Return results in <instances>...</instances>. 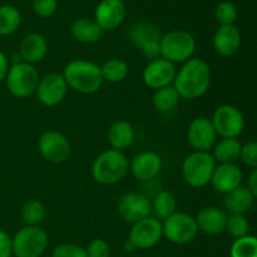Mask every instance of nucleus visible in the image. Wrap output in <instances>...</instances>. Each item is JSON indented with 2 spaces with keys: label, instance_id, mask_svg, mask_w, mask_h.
Returning a JSON list of instances; mask_svg holds the SVG:
<instances>
[{
  "label": "nucleus",
  "instance_id": "nucleus-6",
  "mask_svg": "<svg viewBox=\"0 0 257 257\" xmlns=\"http://www.w3.org/2000/svg\"><path fill=\"white\" fill-rule=\"evenodd\" d=\"M39 73L29 63H15L8 70L7 87L9 92L17 98H28L37 92L39 84Z\"/></svg>",
  "mask_w": 257,
  "mask_h": 257
},
{
  "label": "nucleus",
  "instance_id": "nucleus-9",
  "mask_svg": "<svg viewBox=\"0 0 257 257\" xmlns=\"http://www.w3.org/2000/svg\"><path fill=\"white\" fill-rule=\"evenodd\" d=\"M213 128L222 138H237L245 128V118L235 105L225 104L218 107L212 115Z\"/></svg>",
  "mask_w": 257,
  "mask_h": 257
},
{
  "label": "nucleus",
  "instance_id": "nucleus-18",
  "mask_svg": "<svg viewBox=\"0 0 257 257\" xmlns=\"http://www.w3.org/2000/svg\"><path fill=\"white\" fill-rule=\"evenodd\" d=\"M242 182V171L236 163H225L216 166L213 171L211 185L217 192L228 193L240 187Z\"/></svg>",
  "mask_w": 257,
  "mask_h": 257
},
{
  "label": "nucleus",
  "instance_id": "nucleus-30",
  "mask_svg": "<svg viewBox=\"0 0 257 257\" xmlns=\"http://www.w3.org/2000/svg\"><path fill=\"white\" fill-rule=\"evenodd\" d=\"M176 208H177V201L175 196L168 191H161L153 200L152 210L161 220H166L172 216L176 212Z\"/></svg>",
  "mask_w": 257,
  "mask_h": 257
},
{
  "label": "nucleus",
  "instance_id": "nucleus-16",
  "mask_svg": "<svg viewBox=\"0 0 257 257\" xmlns=\"http://www.w3.org/2000/svg\"><path fill=\"white\" fill-rule=\"evenodd\" d=\"M127 9L122 0H102L95 8L94 20L102 30H114L124 22Z\"/></svg>",
  "mask_w": 257,
  "mask_h": 257
},
{
  "label": "nucleus",
  "instance_id": "nucleus-12",
  "mask_svg": "<svg viewBox=\"0 0 257 257\" xmlns=\"http://www.w3.org/2000/svg\"><path fill=\"white\" fill-rule=\"evenodd\" d=\"M68 88L69 87L62 74L50 73L39 80L35 93L42 104L47 107H54L62 103L67 97Z\"/></svg>",
  "mask_w": 257,
  "mask_h": 257
},
{
  "label": "nucleus",
  "instance_id": "nucleus-20",
  "mask_svg": "<svg viewBox=\"0 0 257 257\" xmlns=\"http://www.w3.org/2000/svg\"><path fill=\"white\" fill-rule=\"evenodd\" d=\"M241 34L235 25L220 27L213 37V48L222 57H231L240 49Z\"/></svg>",
  "mask_w": 257,
  "mask_h": 257
},
{
  "label": "nucleus",
  "instance_id": "nucleus-23",
  "mask_svg": "<svg viewBox=\"0 0 257 257\" xmlns=\"http://www.w3.org/2000/svg\"><path fill=\"white\" fill-rule=\"evenodd\" d=\"M70 33L73 37L80 43L92 44L97 43L103 34V30L99 25L95 23L94 19H87L80 18L74 20L70 25Z\"/></svg>",
  "mask_w": 257,
  "mask_h": 257
},
{
  "label": "nucleus",
  "instance_id": "nucleus-2",
  "mask_svg": "<svg viewBox=\"0 0 257 257\" xmlns=\"http://www.w3.org/2000/svg\"><path fill=\"white\" fill-rule=\"evenodd\" d=\"M68 87L83 94H92L103 83L100 67L88 60L77 59L68 63L63 73Z\"/></svg>",
  "mask_w": 257,
  "mask_h": 257
},
{
  "label": "nucleus",
  "instance_id": "nucleus-32",
  "mask_svg": "<svg viewBox=\"0 0 257 257\" xmlns=\"http://www.w3.org/2000/svg\"><path fill=\"white\" fill-rule=\"evenodd\" d=\"M45 217V207L40 201L32 200L24 205L22 218L27 226H38Z\"/></svg>",
  "mask_w": 257,
  "mask_h": 257
},
{
  "label": "nucleus",
  "instance_id": "nucleus-27",
  "mask_svg": "<svg viewBox=\"0 0 257 257\" xmlns=\"http://www.w3.org/2000/svg\"><path fill=\"white\" fill-rule=\"evenodd\" d=\"M180 94L175 89L173 85L163 87L161 89L156 90L153 95V107L160 112H171L175 109L180 103Z\"/></svg>",
  "mask_w": 257,
  "mask_h": 257
},
{
  "label": "nucleus",
  "instance_id": "nucleus-34",
  "mask_svg": "<svg viewBox=\"0 0 257 257\" xmlns=\"http://www.w3.org/2000/svg\"><path fill=\"white\" fill-rule=\"evenodd\" d=\"M216 19L220 23L221 27L225 25H233L237 19V9L231 2H222L216 8Z\"/></svg>",
  "mask_w": 257,
  "mask_h": 257
},
{
  "label": "nucleus",
  "instance_id": "nucleus-14",
  "mask_svg": "<svg viewBox=\"0 0 257 257\" xmlns=\"http://www.w3.org/2000/svg\"><path fill=\"white\" fill-rule=\"evenodd\" d=\"M118 213L124 221L136 223L141 220L150 217L152 212V205L146 196L141 193L130 192L120 197L117 206Z\"/></svg>",
  "mask_w": 257,
  "mask_h": 257
},
{
  "label": "nucleus",
  "instance_id": "nucleus-24",
  "mask_svg": "<svg viewBox=\"0 0 257 257\" xmlns=\"http://www.w3.org/2000/svg\"><path fill=\"white\" fill-rule=\"evenodd\" d=\"M136 138V131L131 123L118 120L108 131V141L113 150L123 151L130 147Z\"/></svg>",
  "mask_w": 257,
  "mask_h": 257
},
{
  "label": "nucleus",
  "instance_id": "nucleus-39",
  "mask_svg": "<svg viewBox=\"0 0 257 257\" xmlns=\"http://www.w3.org/2000/svg\"><path fill=\"white\" fill-rule=\"evenodd\" d=\"M13 255V238L9 233L0 230V257H12Z\"/></svg>",
  "mask_w": 257,
  "mask_h": 257
},
{
  "label": "nucleus",
  "instance_id": "nucleus-21",
  "mask_svg": "<svg viewBox=\"0 0 257 257\" xmlns=\"http://www.w3.org/2000/svg\"><path fill=\"white\" fill-rule=\"evenodd\" d=\"M20 57L25 63L35 64L42 62L48 53V43L42 34L32 33L22 40L19 47Z\"/></svg>",
  "mask_w": 257,
  "mask_h": 257
},
{
  "label": "nucleus",
  "instance_id": "nucleus-13",
  "mask_svg": "<svg viewBox=\"0 0 257 257\" xmlns=\"http://www.w3.org/2000/svg\"><path fill=\"white\" fill-rule=\"evenodd\" d=\"M187 140L193 150L198 152H208L217 140V133L211 119L206 117L195 118L188 125Z\"/></svg>",
  "mask_w": 257,
  "mask_h": 257
},
{
  "label": "nucleus",
  "instance_id": "nucleus-37",
  "mask_svg": "<svg viewBox=\"0 0 257 257\" xmlns=\"http://www.w3.org/2000/svg\"><path fill=\"white\" fill-rule=\"evenodd\" d=\"M240 160L245 163L247 167L257 168V142L251 141V142L245 143L241 148Z\"/></svg>",
  "mask_w": 257,
  "mask_h": 257
},
{
  "label": "nucleus",
  "instance_id": "nucleus-26",
  "mask_svg": "<svg viewBox=\"0 0 257 257\" xmlns=\"http://www.w3.org/2000/svg\"><path fill=\"white\" fill-rule=\"evenodd\" d=\"M241 143L236 138H222L213 150V158L220 165L225 163H235L240 160L241 155Z\"/></svg>",
  "mask_w": 257,
  "mask_h": 257
},
{
  "label": "nucleus",
  "instance_id": "nucleus-41",
  "mask_svg": "<svg viewBox=\"0 0 257 257\" xmlns=\"http://www.w3.org/2000/svg\"><path fill=\"white\" fill-rule=\"evenodd\" d=\"M8 70H9V62H8L7 55L0 50V83L5 80Z\"/></svg>",
  "mask_w": 257,
  "mask_h": 257
},
{
  "label": "nucleus",
  "instance_id": "nucleus-15",
  "mask_svg": "<svg viewBox=\"0 0 257 257\" xmlns=\"http://www.w3.org/2000/svg\"><path fill=\"white\" fill-rule=\"evenodd\" d=\"M176 67L167 59L158 58L147 64L143 70V82L152 89L168 87L176 78Z\"/></svg>",
  "mask_w": 257,
  "mask_h": 257
},
{
  "label": "nucleus",
  "instance_id": "nucleus-25",
  "mask_svg": "<svg viewBox=\"0 0 257 257\" xmlns=\"http://www.w3.org/2000/svg\"><path fill=\"white\" fill-rule=\"evenodd\" d=\"M130 39L132 40L133 44L141 49L143 45L148 44L152 42H160L161 40V33L158 28L155 24L148 22H140L133 24L130 28Z\"/></svg>",
  "mask_w": 257,
  "mask_h": 257
},
{
  "label": "nucleus",
  "instance_id": "nucleus-22",
  "mask_svg": "<svg viewBox=\"0 0 257 257\" xmlns=\"http://www.w3.org/2000/svg\"><path fill=\"white\" fill-rule=\"evenodd\" d=\"M253 201L255 197L248 191V188L240 186L236 190L226 193L223 203L226 210H228L231 215H245L252 207Z\"/></svg>",
  "mask_w": 257,
  "mask_h": 257
},
{
  "label": "nucleus",
  "instance_id": "nucleus-29",
  "mask_svg": "<svg viewBox=\"0 0 257 257\" xmlns=\"http://www.w3.org/2000/svg\"><path fill=\"white\" fill-rule=\"evenodd\" d=\"M103 80H107L109 83H120L127 78L128 75V65L124 60L113 59L107 60L104 64L100 67Z\"/></svg>",
  "mask_w": 257,
  "mask_h": 257
},
{
  "label": "nucleus",
  "instance_id": "nucleus-33",
  "mask_svg": "<svg viewBox=\"0 0 257 257\" xmlns=\"http://www.w3.org/2000/svg\"><path fill=\"white\" fill-rule=\"evenodd\" d=\"M248 230H250V223H248L245 215H231L227 218L226 231L228 232V235L232 236L236 240L243 237V236H247Z\"/></svg>",
  "mask_w": 257,
  "mask_h": 257
},
{
  "label": "nucleus",
  "instance_id": "nucleus-17",
  "mask_svg": "<svg viewBox=\"0 0 257 257\" xmlns=\"http://www.w3.org/2000/svg\"><path fill=\"white\" fill-rule=\"evenodd\" d=\"M133 176L140 181H150L157 177L162 170V158L158 153L145 151L135 156L130 165Z\"/></svg>",
  "mask_w": 257,
  "mask_h": 257
},
{
  "label": "nucleus",
  "instance_id": "nucleus-36",
  "mask_svg": "<svg viewBox=\"0 0 257 257\" xmlns=\"http://www.w3.org/2000/svg\"><path fill=\"white\" fill-rule=\"evenodd\" d=\"M52 257H87L85 248L74 243H62L53 250Z\"/></svg>",
  "mask_w": 257,
  "mask_h": 257
},
{
  "label": "nucleus",
  "instance_id": "nucleus-4",
  "mask_svg": "<svg viewBox=\"0 0 257 257\" xmlns=\"http://www.w3.org/2000/svg\"><path fill=\"white\" fill-rule=\"evenodd\" d=\"M161 57L171 63H185L192 58L196 40L186 30H171L160 40Z\"/></svg>",
  "mask_w": 257,
  "mask_h": 257
},
{
  "label": "nucleus",
  "instance_id": "nucleus-38",
  "mask_svg": "<svg viewBox=\"0 0 257 257\" xmlns=\"http://www.w3.org/2000/svg\"><path fill=\"white\" fill-rule=\"evenodd\" d=\"M87 257H109L110 250L108 243L102 238H93L85 248Z\"/></svg>",
  "mask_w": 257,
  "mask_h": 257
},
{
  "label": "nucleus",
  "instance_id": "nucleus-28",
  "mask_svg": "<svg viewBox=\"0 0 257 257\" xmlns=\"http://www.w3.org/2000/svg\"><path fill=\"white\" fill-rule=\"evenodd\" d=\"M22 23L20 12L13 5L0 7V35H12L18 30Z\"/></svg>",
  "mask_w": 257,
  "mask_h": 257
},
{
  "label": "nucleus",
  "instance_id": "nucleus-8",
  "mask_svg": "<svg viewBox=\"0 0 257 257\" xmlns=\"http://www.w3.org/2000/svg\"><path fill=\"white\" fill-rule=\"evenodd\" d=\"M162 226L163 236L175 245H187L198 235L196 218L185 212H175L166 218Z\"/></svg>",
  "mask_w": 257,
  "mask_h": 257
},
{
  "label": "nucleus",
  "instance_id": "nucleus-11",
  "mask_svg": "<svg viewBox=\"0 0 257 257\" xmlns=\"http://www.w3.org/2000/svg\"><path fill=\"white\" fill-rule=\"evenodd\" d=\"M38 150L42 157L48 162L59 165L69 158L70 143L63 133L57 131H47L40 136Z\"/></svg>",
  "mask_w": 257,
  "mask_h": 257
},
{
  "label": "nucleus",
  "instance_id": "nucleus-7",
  "mask_svg": "<svg viewBox=\"0 0 257 257\" xmlns=\"http://www.w3.org/2000/svg\"><path fill=\"white\" fill-rule=\"evenodd\" d=\"M48 235L39 226H25L13 237L15 257H40L48 247Z\"/></svg>",
  "mask_w": 257,
  "mask_h": 257
},
{
  "label": "nucleus",
  "instance_id": "nucleus-42",
  "mask_svg": "<svg viewBox=\"0 0 257 257\" xmlns=\"http://www.w3.org/2000/svg\"><path fill=\"white\" fill-rule=\"evenodd\" d=\"M247 188L252 196L255 198H257V168L252 170V172L250 173L248 176V181H247Z\"/></svg>",
  "mask_w": 257,
  "mask_h": 257
},
{
  "label": "nucleus",
  "instance_id": "nucleus-31",
  "mask_svg": "<svg viewBox=\"0 0 257 257\" xmlns=\"http://www.w3.org/2000/svg\"><path fill=\"white\" fill-rule=\"evenodd\" d=\"M231 257H257V237L243 236L232 243L230 250Z\"/></svg>",
  "mask_w": 257,
  "mask_h": 257
},
{
  "label": "nucleus",
  "instance_id": "nucleus-10",
  "mask_svg": "<svg viewBox=\"0 0 257 257\" xmlns=\"http://www.w3.org/2000/svg\"><path fill=\"white\" fill-rule=\"evenodd\" d=\"M163 236V226L158 218L147 217L133 223L128 242L133 248L148 250L157 245Z\"/></svg>",
  "mask_w": 257,
  "mask_h": 257
},
{
  "label": "nucleus",
  "instance_id": "nucleus-3",
  "mask_svg": "<svg viewBox=\"0 0 257 257\" xmlns=\"http://www.w3.org/2000/svg\"><path fill=\"white\" fill-rule=\"evenodd\" d=\"M130 163L122 151L107 150L100 153L92 165V177L100 185H114L127 175Z\"/></svg>",
  "mask_w": 257,
  "mask_h": 257
},
{
  "label": "nucleus",
  "instance_id": "nucleus-19",
  "mask_svg": "<svg viewBox=\"0 0 257 257\" xmlns=\"http://www.w3.org/2000/svg\"><path fill=\"white\" fill-rule=\"evenodd\" d=\"M195 218L198 231H202L206 235H220L226 230L228 216L221 208L210 206L202 208Z\"/></svg>",
  "mask_w": 257,
  "mask_h": 257
},
{
  "label": "nucleus",
  "instance_id": "nucleus-35",
  "mask_svg": "<svg viewBox=\"0 0 257 257\" xmlns=\"http://www.w3.org/2000/svg\"><path fill=\"white\" fill-rule=\"evenodd\" d=\"M33 10L40 18H50L58 9V0H33Z\"/></svg>",
  "mask_w": 257,
  "mask_h": 257
},
{
  "label": "nucleus",
  "instance_id": "nucleus-5",
  "mask_svg": "<svg viewBox=\"0 0 257 257\" xmlns=\"http://www.w3.org/2000/svg\"><path fill=\"white\" fill-rule=\"evenodd\" d=\"M215 168L216 161L211 153L196 151L183 161L182 175L191 187L201 188L211 182Z\"/></svg>",
  "mask_w": 257,
  "mask_h": 257
},
{
  "label": "nucleus",
  "instance_id": "nucleus-1",
  "mask_svg": "<svg viewBox=\"0 0 257 257\" xmlns=\"http://www.w3.org/2000/svg\"><path fill=\"white\" fill-rule=\"evenodd\" d=\"M211 85V69L201 58H191L176 73L173 87L181 98L196 99L206 94Z\"/></svg>",
  "mask_w": 257,
  "mask_h": 257
},
{
  "label": "nucleus",
  "instance_id": "nucleus-40",
  "mask_svg": "<svg viewBox=\"0 0 257 257\" xmlns=\"http://www.w3.org/2000/svg\"><path fill=\"white\" fill-rule=\"evenodd\" d=\"M140 50H141V53L143 54V57L147 58V59H150V62L158 59V58L161 57L160 42L148 43V44L143 45Z\"/></svg>",
  "mask_w": 257,
  "mask_h": 257
}]
</instances>
